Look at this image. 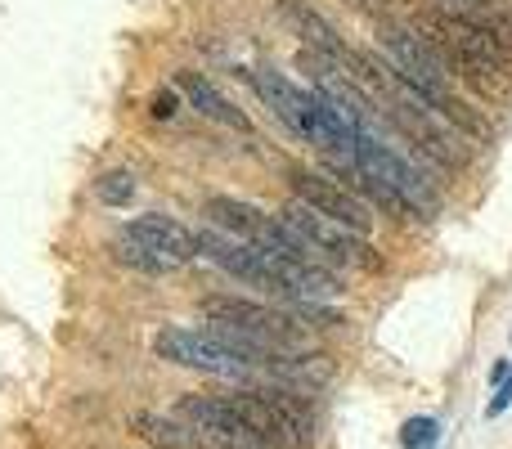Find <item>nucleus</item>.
I'll return each instance as SVG.
<instances>
[{"label": "nucleus", "instance_id": "nucleus-7", "mask_svg": "<svg viewBox=\"0 0 512 449\" xmlns=\"http://www.w3.org/2000/svg\"><path fill=\"white\" fill-rule=\"evenodd\" d=\"M274 14H279V23L288 27L292 36H301V41H306V50L328 54V59L342 63L346 77H351V59H355V50L342 41V36H337V27L328 23V18H319L315 9L306 5V0H274Z\"/></svg>", "mask_w": 512, "mask_h": 449}, {"label": "nucleus", "instance_id": "nucleus-5", "mask_svg": "<svg viewBox=\"0 0 512 449\" xmlns=\"http://www.w3.org/2000/svg\"><path fill=\"white\" fill-rule=\"evenodd\" d=\"M292 194H297V203L315 207L319 216H328V221L346 225L351 234L369 238L373 212H369V203H364V198H355V194H351V189L333 185V180L315 176V171H292Z\"/></svg>", "mask_w": 512, "mask_h": 449}, {"label": "nucleus", "instance_id": "nucleus-14", "mask_svg": "<svg viewBox=\"0 0 512 449\" xmlns=\"http://www.w3.org/2000/svg\"><path fill=\"white\" fill-rule=\"evenodd\" d=\"M342 5L364 9V14H373V18H378V23H382V18H391L400 5H405V0H342Z\"/></svg>", "mask_w": 512, "mask_h": 449}, {"label": "nucleus", "instance_id": "nucleus-2", "mask_svg": "<svg viewBox=\"0 0 512 449\" xmlns=\"http://www.w3.org/2000/svg\"><path fill=\"white\" fill-rule=\"evenodd\" d=\"M279 221L288 225L315 256H333V261H342V265H364V270H378V256H373L369 238L351 234L346 225L328 221V216H319L315 207L297 203V198H292V203H283Z\"/></svg>", "mask_w": 512, "mask_h": 449}, {"label": "nucleus", "instance_id": "nucleus-1", "mask_svg": "<svg viewBox=\"0 0 512 449\" xmlns=\"http://www.w3.org/2000/svg\"><path fill=\"white\" fill-rule=\"evenodd\" d=\"M355 167L364 171L369 180H378V185H387L391 194L400 198V203L409 207V216H423V221H432L436 212H441V194H436L432 185H427L423 176H418V167L409 158H400L391 144H382L378 135H355Z\"/></svg>", "mask_w": 512, "mask_h": 449}, {"label": "nucleus", "instance_id": "nucleus-4", "mask_svg": "<svg viewBox=\"0 0 512 449\" xmlns=\"http://www.w3.org/2000/svg\"><path fill=\"white\" fill-rule=\"evenodd\" d=\"M153 351L162 355V360L180 364V369H198L207 373V378H248L252 364L239 360L234 351H225L221 342H212L207 333H189V328H162L158 337H153Z\"/></svg>", "mask_w": 512, "mask_h": 449}, {"label": "nucleus", "instance_id": "nucleus-6", "mask_svg": "<svg viewBox=\"0 0 512 449\" xmlns=\"http://www.w3.org/2000/svg\"><path fill=\"white\" fill-rule=\"evenodd\" d=\"M122 234H131L140 247H149V252L158 256L167 270H176V265H189L198 256V234H194V229L180 225V221H171V216H162V212L140 216V221H131Z\"/></svg>", "mask_w": 512, "mask_h": 449}, {"label": "nucleus", "instance_id": "nucleus-15", "mask_svg": "<svg viewBox=\"0 0 512 449\" xmlns=\"http://www.w3.org/2000/svg\"><path fill=\"white\" fill-rule=\"evenodd\" d=\"M149 113L158 117V122L176 117V113H180V95H176V90H158V95H153V108H149Z\"/></svg>", "mask_w": 512, "mask_h": 449}, {"label": "nucleus", "instance_id": "nucleus-9", "mask_svg": "<svg viewBox=\"0 0 512 449\" xmlns=\"http://www.w3.org/2000/svg\"><path fill=\"white\" fill-rule=\"evenodd\" d=\"M176 86L185 90V95H189V104H194L203 117H212V122L230 126V131H252L248 113H243V108H234L230 99H225L221 90H216L212 81L203 77V72H180V77H176Z\"/></svg>", "mask_w": 512, "mask_h": 449}, {"label": "nucleus", "instance_id": "nucleus-16", "mask_svg": "<svg viewBox=\"0 0 512 449\" xmlns=\"http://www.w3.org/2000/svg\"><path fill=\"white\" fill-rule=\"evenodd\" d=\"M504 0H445V9H454V14H486V9H499Z\"/></svg>", "mask_w": 512, "mask_h": 449}, {"label": "nucleus", "instance_id": "nucleus-13", "mask_svg": "<svg viewBox=\"0 0 512 449\" xmlns=\"http://www.w3.org/2000/svg\"><path fill=\"white\" fill-rule=\"evenodd\" d=\"M436 418H409L405 432H400V445L405 449H432L436 445Z\"/></svg>", "mask_w": 512, "mask_h": 449}, {"label": "nucleus", "instance_id": "nucleus-3", "mask_svg": "<svg viewBox=\"0 0 512 449\" xmlns=\"http://www.w3.org/2000/svg\"><path fill=\"white\" fill-rule=\"evenodd\" d=\"M378 45L391 54V68L418 90H450V68L445 59L414 32V27L396 23V18H382L378 23Z\"/></svg>", "mask_w": 512, "mask_h": 449}, {"label": "nucleus", "instance_id": "nucleus-8", "mask_svg": "<svg viewBox=\"0 0 512 449\" xmlns=\"http://www.w3.org/2000/svg\"><path fill=\"white\" fill-rule=\"evenodd\" d=\"M265 378L274 382H288V387H301V391H319L324 382H333V360L324 351H310V355H265L261 369Z\"/></svg>", "mask_w": 512, "mask_h": 449}, {"label": "nucleus", "instance_id": "nucleus-11", "mask_svg": "<svg viewBox=\"0 0 512 449\" xmlns=\"http://www.w3.org/2000/svg\"><path fill=\"white\" fill-rule=\"evenodd\" d=\"M95 198L104 207H126L135 198V176H131V171H122V167L104 171V176L95 180Z\"/></svg>", "mask_w": 512, "mask_h": 449}, {"label": "nucleus", "instance_id": "nucleus-10", "mask_svg": "<svg viewBox=\"0 0 512 449\" xmlns=\"http://www.w3.org/2000/svg\"><path fill=\"white\" fill-rule=\"evenodd\" d=\"M126 427H131L140 441H149L153 449H189V441H194L180 423H167V418H158V414H131Z\"/></svg>", "mask_w": 512, "mask_h": 449}, {"label": "nucleus", "instance_id": "nucleus-12", "mask_svg": "<svg viewBox=\"0 0 512 449\" xmlns=\"http://www.w3.org/2000/svg\"><path fill=\"white\" fill-rule=\"evenodd\" d=\"M113 252H117V261L131 265V270H140V274H162V270H167V265H162L158 256L149 252V247L135 243L131 234H117V238H113Z\"/></svg>", "mask_w": 512, "mask_h": 449}, {"label": "nucleus", "instance_id": "nucleus-17", "mask_svg": "<svg viewBox=\"0 0 512 449\" xmlns=\"http://www.w3.org/2000/svg\"><path fill=\"white\" fill-rule=\"evenodd\" d=\"M508 405H512V373H508V382H504V387L495 391V400H490V405H486V414H490V418H499Z\"/></svg>", "mask_w": 512, "mask_h": 449}]
</instances>
